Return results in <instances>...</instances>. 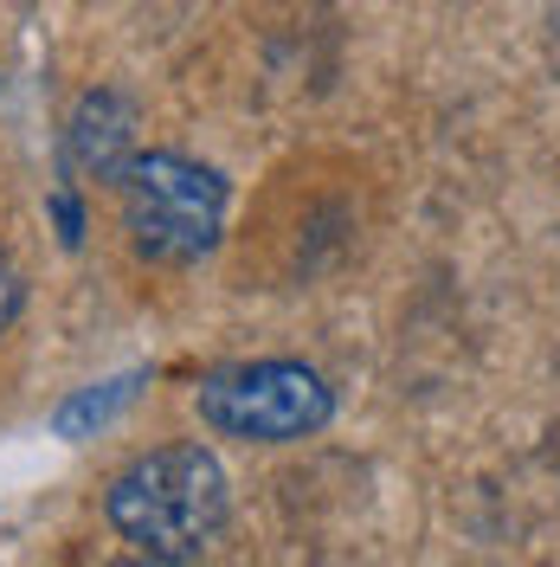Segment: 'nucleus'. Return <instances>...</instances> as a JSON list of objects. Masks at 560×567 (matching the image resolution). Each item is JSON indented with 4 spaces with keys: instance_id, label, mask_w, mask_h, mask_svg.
<instances>
[{
    "instance_id": "obj_8",
    "label": "nucleus",
    "mask_w": 560,
    "mask_h": 567,
    "mask_svg": "<svg viewBox=\"0 0 560 567\" xmlns=\"http://www.w3.org/2000/svg\"><path fill=\"white\" fill-rule=\"evenodd\" d=\"M554 27H560V0H554Z\"/></svg>"
},
{
    "instance_id": "obj_4",
    "label": "nucleus",
    "mask_w": 560,
    "mask_h": 567,
    "mask_svg": "<svg viewBox=\"0 0 560 567\" xmlns=\"http://www.w3.org/2000/svg\"><path fill=\"white\" fill-rule=\"evenodd\" d=\"M136 155V110L123 91H84L65 123V168L71 175L116 181Z\"/></svg>"
},
{
    "instance_id": "obj_5",
    "label": "nucleus",
    "mask_w": 560,
    "mask_h": 567,
    "mask_svg": "<svg viewBox=\"0 0 560 567\" xmlns=\"http://www.w3.org/2000/svg\"><path fill=\"white\" fill-rule=\"evenodd\" d=\"M142 381H148V374L129 368V374H116V381H97V388L71 393L65 406L52 413V432H59V439H91V432H104V425L142 393Z\"/></svg>"
},
{
    "instance_id": "obj_2",
    "label": "nucleus",
    "mask_w": 560,
    "mask_h": 567,
    "mask_svg": "<svg viewBox=\"0 0 560 567\" xmlns=\"http://www.w3.org/2000/svg\"><path fill=\"white\" fill-rule=\"evenodd\" d=\"M116 187H123V233L148 265H200L226 233L232 187L219 181V168L194 162V155L136 148Z\"/></svg>"
},
{
    "instance_id": "obj_3",
    "label": "nucleus",
    "mask_w": 560,
    "mask_h": 567,
    "mask_svg": "<svg viewBox=\"0 0 560 567\" xmlns=\"http://www.w3.org/2000/svg\"><path fill=\"white\" fill-rule=\"evenodd\" d=\"M194 406L212 432L246 445H297L335 420V388L310 361H239L194 388Z\"/></svg>"
},
{
    "instance_id": "obj_6",
    "label": "nucleus",
    "mask_w": 560,
    "mask_h": 567,
    "mask_svg": "<svg viewBox=\"0 0 560 567\" xmlns=\"http://www.w3.org/2000/svg\"><path fill=\"white\" fill-rule=\"evenodd\" d=\"M20 303H27V278H20V265H13V251L0 246V329L20 317Z\"/></svg>"
},
{
    "instance_id": "obj_7",
    "label": "nucleus",
    "mask_w": 560,
    "mask_h": 567,
    "mask_svg": "<svg viewBox=\"0 0 560 567\" xmlns=\"http://www.w3.org/2000/svg\"><path fill=\"white\" fill-rule=\"evenodd\" d=\"M52 219H59V239H65V251L84 246V207H77V194H71V187H59V194H52Z\"/></svg>"
},
{
    "instance_id": "obj_1",
    "label": "nucleus",
    "mask_w": 560,
    "mask_h": 567,
    "mask_svg": "<svg viewBox=\"0 0 560 567\" xmlns=\"http://www.w3.org/2000/svg\"><path fill=\"white\" fill-rule=\"evenodd\" d=\"M226 509H232L226 471L194 439L129 458L104 491L110 529L148 561H200L226 529Z\"/></svg>"
}]
</instances>
